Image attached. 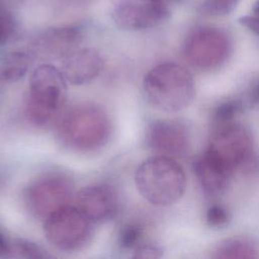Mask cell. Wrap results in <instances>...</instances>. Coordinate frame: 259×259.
I'll use <instances>...</instances> for the list:
<instances>
[{
	"label": "cell",
	"mask_w": 259,
	"mask_h": 259,
	"mask_svg": "<svg viewBox=\"0 0 259 259\" xmlns=\"http://www.w3.org/2000/svg\"><path fill=\"white\" fill-rule=\"evenodd\" d=\"M112 131L107 111L94 103L73 106L58 127L60 143L74 152L89 153L104 147Z\"/></svg>",
	"instance_id": "1"
},
{
	"label": "cell",
	"mask_w": 259,
	"mask_h": 259,
	"mask_svg": "<svg viewBox=\"0 0 259 259\" xmlns=\"http://www.w3.org/2000/svg\"><path fill=\"white\" fill-rule=\"evenodd\" d=\"M143 90L154 107L165 112H176L186 108L194 99L195 83L181 65L162 63L147 73Z\"/></svg>",
	"instance_id": "2"
},
{
	"label": "cell",
	"mask_w": 259,
	"mask_h": 259,
	"mask_svg": "<svg viewBox=\"0 0 259 259\" xmlns=\"http://www.w3.org/2000/svg\"><path fill=\"white\" fill-rule=\"evenodd\" d=\"M135 182L141 195L150 203L168 206L182 197L186 176L174 158L157 155L148 158L138 167Z\"/></svg>",
	"instance_id": "3"
},
{
	"label": "cell",
	"mask_w": 259,
	"mask_h": 259,
	"mask_svg": "<svg viewBox=\"0 0 259 259\" xmlns=\"http://www.w3.org/2000/svg\"><path fill=\"white\" fill-rule=\"evenodd\" d=\"M67 96L66 79L56 67L46 64L33 70L29 78L26 115L31 123L45 126L62 109Z\"/></svg>",
	"instance_id": "4"
},
{
	"label": "cell",
	"mask_w": 259,
	"mask_h": 259,
	"mask_svg": "<svg viewBox=\"0 0 259 259\" xmlns=\"http://www.w3.org/2000/svg\"><path fill=\"white\" fill-rule=\"evenodd\" d=\"M253 146L249 130L231 121L213 125L205 152L234 173L237 169H250L254 166L256 160Z\"/></svg>",
	"instance_id": "5"
},
{
	"label": "cell",
	"mask_w": 259,
	"mask_h": 259,
	"mask_svg": "<svg viewBox=\"0 0 259 259\" xmlns=\"http://www.w3.org/2000/svg\"><path fill=\"white\" fill-rule=\"evenodd\" d=\"M232 49V38L226 30L203 25L189 31L183 42L182 54L186 62L195 69L212 71L228 61Z\"/></svg>",
	"instance_id": "6"
},
{
	"label": "cell",
	"mask_w": 259,
	"mask_h": 259,
	"mask_svg": "<svg viewBox=\"0 0 259 259\" xmlns=\"http://www.w3.org/2000/svg\"><path fill=\"white\" fill-rule=\"evenodd\" d=\"M44 233L57 249L71 252L83 248L92 236V222L76 206L66 205L45 220Z\"/></svg>",
	"instance_id": "7"
},
{
	"label": "cell",
	"mask_w": 259,
	"mask_h": 259,
	"mask_svg": "<svg viewBox=\"0 0 259 259\" xmlns=\"http://www.w3.org/2000/svg\"><path fill=\"white\" fill-rule=\"evenodd\" d=\"M72 197L73 183L60 173H47L37 177L26 186L23 193L27 210L42 221L68 205Z\"/></svg>",
	"instance_id": "8"
},
{
	"label": "cell",
	"mask_w": 259,
	"mask_h": 259,
	"mask_svg": "<svg viewBox=\"0 0 259 259\" xmlns=\"http://www.w3.org/2000/svg\"><path fill=\"white\" fill-rule=\"evenodd\" d=\"M146 143L159 155L177 158L183 157L188 152L190 136L186 125L180 121L158 119L149 124Z\"/></svg>",
	"instance_id": "9"
},
{
	"label": "cell",
	"mask_w": 259,
	"mask_h": 259,
	"mask_svg": "<svg viewBox=\"0 0 259 259\" xmlns=\"http://www.w3.org/2000/svg\"><path fill=\"white\" fill-rule=\"evenodd\" d=\"M170 16V8L143 1H122L111 12L114 23L123 29L140 30L159 25Z\"/></svg>",
	"instance_id": "10"
},
{
	"label": "cell",
	"mask_w": 259,
	"mask_h": 259,
	"mask_svg": "<svg viewBox=\"0 0 259 259\" xmlns=\"http://www.w3.org/2000/svg\"><path fill=\"white\" fill-rule=\"evenodd\" d=\"M84 37V28L79 24L49 27L32 40V51L42 58H66L77 50Z\"/></svg>",
	"instance_id": "11"
},
{
	"label": "cell",
	"mask_w": 259,
	"mask_h": 259,
	"mask_svg": "<svg viewBox=\"0 0 259 259\" xmlns=\"http://www.w3.org/2000/svg\"><path fill=\"white\" fill-rule=\"evenodd\" d=\"M119 205L117 191L108 184L88 185L76 194V206L92 223H103L113 219L118 212Z\"/></svg>",
	"instance_id": "12"
},
{
	"label": "cell",
	"mask_w": 259,
	"mask_h": 259,
	"mask_svg": "<svg viewBox=\"0 0 259 259\" xmlns=\"http://www.w3.org/2000/svg\"><path fill=\"white\" fill-rule=\"evenodd\" d=\"M103 64L100 53L95 49H77L64 59L62 73L69 83L83 85L90 83L100 74Z\"/></svg>",
	"instance_id": "13"
},
{
	"label": "cell",
	"mask_w": 259,
	"mask_h": 259,
	"mask_svg": "<svg viewBox=\"0 0 259 259\" xmlns=\"http://www.w3.org/2000/svg\"><path fill=\"white\" fill-rule=\"evenodd\" d=\"M193 171L203 192L209 196L223 194L233 175L230 169L206 152L194 162Z\"/></svg>",
	"instance_id": "14"
},
{
	"label": "cell",
	"mask_w": 259,
	"mask_h": 259,
	"mask_svg": "<svg viewBox=\"0 0 259 259\" xmlns=\"http://www.w3.org/2000/svg\"><path fill=\"white\" fill-rule=\"evenodd\" d=\"M212 256L220 259H254L259 258V247L249 238L232 237L221 241Z\"/></svg>",
	"instance_id": "15"
},
{
	"label": "cell",
	"mask_w": 259,
	"mask_h": 259,
	"mask_svg": "<svg viewBox=\"0 0 259 259\" xmlns=\"http://www.w3.org/2000/svg\"><path fill=\"white\" fill-rule=\"evenodd\" d=\"M31 59L24 52H12L7 54L0 62V80L3 82H15L27 72Z\"/></svg>",
	"instance_id": "16"
},
{
	"label": "cell",
	"mask_w": 259,
	"mask_h": 259,
	"mask_svg": "<svg viewBox=\"0 0 259 259\" xmlns=\"http://www.w3.org/2000/svg\"><path fill=\"white\" fill-rule=\"evenodd\" d=\"M9 258H24V259H46L51 258L44 248L36 243L24 240L16 239L8 243L6 256Z\"/></svg>",
	"instance_id": "17"
},
{
	"label": "cell",
	"mask_w": 259,
	"mask_h": 259,
	"mask_svg": "<svg viewBox=\"0 0 259 259\" xmlns=\"http://www.w3.org/2000/svg\"><path fill=\"white\" fill-rule=\"evenodd\" d=\"M243 110V103L240 99H229L221 102L212 114L213 125L234 121Z\"/></svg>",
	"instance_id": "18"
},
{
	"label": "cell",
	"mask_w": 259,
	"mask_h": 259,
	"mask_svg": "<svg viewBox=\"0 0 259 259\" xmlns=\"http://www.w3.org/2000/svg\"><path fill=\"white\" fill-rule=\"evenodd\" d=\"M240 0H203L199 6L200 13L209 16H222L232 12Z\"/></svg>",
	"instance_id": "19"
},
{
	"label": "cell",
	"mask_w": 259,
	"mask_h": 259,
	"mask_svg": "<svg viewBox=\"0 0 259 259\" xmlns=\"http://www.w3.org/2000/svg\"><path fill=\"white\" fill-rule=\"evenodd\" d=\"M17 32V22L13 12L0 8V47L13 39Z\"/></svg>",
	"instance_id": "20"
},
{
	"label": "cell",
	"mask_w": 259,
	"mask_h": 259,
	"mask_svg": "<svg viewBox=\"0 0 259 259\" xmlns=\"http://www.w3.org/2000/svg\"><path fill=\"white\" fill-rule=\"evenodd\" d=\"M143 237V229L135 224L125 225L118 234V244L123 249H136Z\"/></svg>",
	"instance_id": "21"
},
{
	"label": "cell",
	"mask_w": 259,
	"mask_h": 259,
	"mask_svg": "<svg viewBox=\"0 0 259 259\" xmlns=\"http://www.w3.org/2000/svg\"><path fill=\"white\" fill-rule=\"evenodd\" d=\"M206 223L211 228L226 227L230 220V213L226 207L221 204H212L206 210Z\"/></svg>",
	"instance_id": "22"
},
{
	"label": "cell",
	"mask_w": 259,
	"mask_h": 259,
	"mask_svg": "<svg viewBox=\"0 0 259 259\" xmlns=\"http://www.w3.org/2000/svg\"><path fill=\"white\" fill-rule=\"evenodd\" d=\"M163 255V250L155 245H139L135 249L133 254L134 258H146V259H156Z\"/></svg>",
	"instance_id": "23"
},
{
	"label": "cell",
	"mask_w": 259,
	"mask_h": 259,
	"mask_svg": "<svg viewBox=\"0 0 259 259\" xmlns=\"http://www.w3.org/2000/svg\"><path fill=\"white\" fill-rule=\"evenodd\" d=\"M239 22L259 36V15H245L239 19Z\"/></svg>",
	"instance_id": "24"
},
{
	"label": "cell",
	"mask_w": 259,
	"mask_h": 259,
	"mask_svg": "<svg viewBox=\"0 0 259 259\" xmlns=\"http://www.w3.org/2000/svg\"><path fill=\"white\" fill-rule=\"evenodd\" d=\"M248 98L252 105L259 106V80L251 86L248 93Z\"/></svg>",
	"instance_id": "25"
},
{
	"label": "cell",
	"mask_w": 259,
	"mask_h": 259,
	"mask_svg": "<svg viewBox=\"0 0 259 259\" xmlns=\"http://www.w3.org/2000/svg\"><path fill=\"white\" fill-rule=\"evenodd\" d=\"M23 0H0V8L12 11L13 8L18 6Z\"/></svg>",
	"instance_id": "26"
},
{
	"label": "cell",
	"mask_w": 259,
	"mask_h": 259,
	"mask_svg": "<svg viewBox=\"0 0 259 259\" xmlns=\"http://www.w3.org/2000/svg\"><path fill=\"white\" fill-rule=\"evenodd\" d=\"M7 246H8V242L5 240L4 236L0 232V257H5L6 256Z\"/></svg>",
	"instance_id": "27"
},
{
	"label": "cell",
	"mask_w": 259,
	"mask_h": 259,
	"mask_svg": "<svg viewBox=\"0 0 259 259\" xmlns=\"http://www.w3.org/2000/svg\"><path fill=\"white\" fill-rule=\"evenodd\" d=\"M143 1H147V2H151V3H155V4H159V5H163L166 7L170 8L171 4H174L176 2H179L180 0H143Z\"/></svg>",
	"instance_id": "28"
},
{
	"label": "cell",
	"mask_w": 259,
	"mask_h": 259,
	"mask_svg": "<svg viewBox=\"0 0 259 259\" xmlns=\"http://www.w3.org/2000/svg\"><path fill=\"white\" fill-rule=\"evenodd\" d=\"M92 0H69V2L73 4H87L90 3Z\"/></svg>",
	"instance_id": "29"
}]
</instances>
